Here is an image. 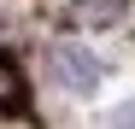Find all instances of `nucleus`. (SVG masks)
<instances>
[{
	"instance_id": "obj_1",
	"label": "nucleus",
	"mask_w": 135,
	"mask_h": 129,
	"mask_svg": "<svg viewBox=\"0 0 135 129\" xmlns=\"http://www.w3.org/2000/svg\"><path fill=\"white\" fill-rule=\"evenodd\" d=\"M53 64H59V76L71 82V88H94V59H88L82 47H59Z\"/></svg>"
}]
</instances>
